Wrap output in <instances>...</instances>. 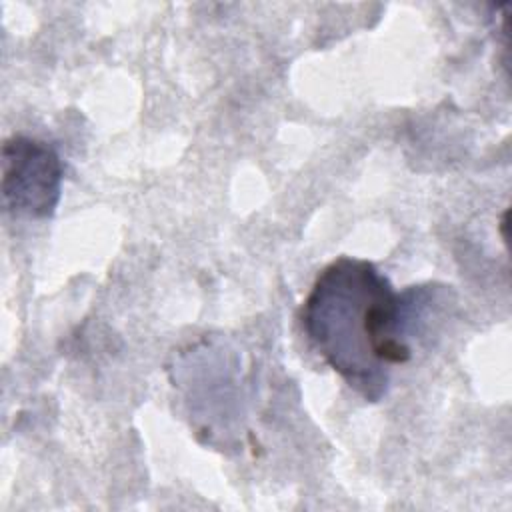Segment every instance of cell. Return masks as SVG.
<instances>
[{
    "mask_svg": "<svg viewBox=\"0 0 512 512\" xmlns=\"http://www.w3.org/2000/svg\"><path fill=\"white\" fill-rule=\"evenodd\" d=\"M436 288L396 292L376 264L340 256L316 276L300 322L318 356L364 400L388 392L390 370L412 358L410 336Z\"/></svg>",
    "mask_w": 512,
    "mask_h": 512,
    "instance_id": "cell-1",
    "label": "cell"
},
{
    "mask_svg": "<svg viewBox=\"0 0 512 512\" xmlns=\"http://www.w3.org/2000/svg\"><path fill=\"white\" fill-rule=\"evenodd\" d=\"M64 166L44 140L16 134L2 146V200L14 216L48 218L62 194Z\"/></svg>",
    "mask_w": 512,
    "mask_h": 512,
    "instance_id": "cell-2",
    "label": "cell"
}]
</instances>
